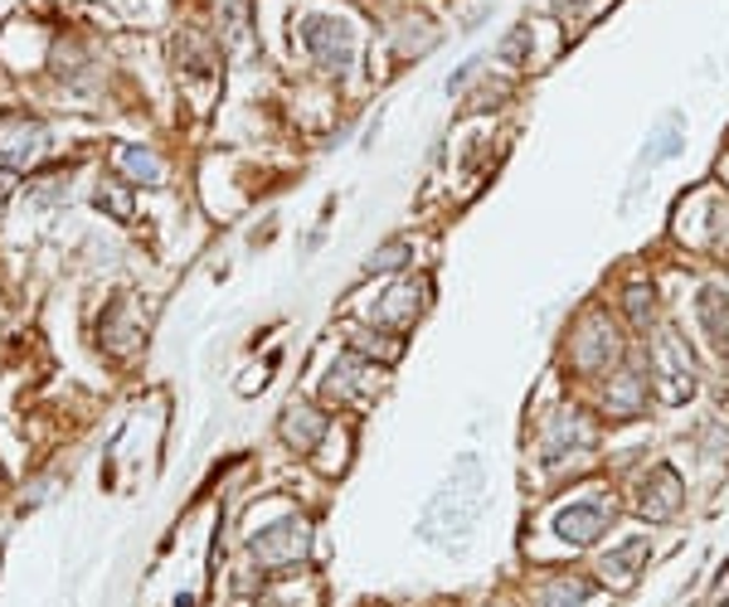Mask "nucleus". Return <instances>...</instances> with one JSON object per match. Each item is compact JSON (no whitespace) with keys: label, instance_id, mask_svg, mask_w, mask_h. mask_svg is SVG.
Instances as JSON below:
<instances>
[{"label":"nucleus","instance_id":"3","mask_svg":"<svg viewBox=\"0 0 729 607\" xmlns=\"http://www.w3.org/2000/svg\"><path fill=\"white\" fill-rule=\"evenodd\" d=\"M287 437H292L297 447H316V437H321V418H316V408L292 404V408H287Z\"/></svg>","mask_w":729,"mask_h":607},{"label":"nucleus","instance_id":"4","mask_svg":"<svg viewBox=\"0 0 729 607\" xmlns=\"http://www.w3.org/2000/svg\"><path fill=\"white\" fill-rule=\"evenodd\" d=\"M642 398H647V388H642V380H632V374H623L617 388H608V408L613 413H637Z\"/></svg>","mask_w":729,"mask_h":607},{"label":"nucleus","instance_id":"1","mask_svg":"<svg viewBox=\"0 0 729 607\" xmlns=\"http://www.w3.org/2000/svg\"><path fill=\"white\" fill-rule=\"evenodd\" d=\"M302 44L311 49V58L331 73H346L356 64V30L336 15H307L302 20Z\"/></svg>","mask_w":729,"mask_h":607},{"label":"nucleus","instance_id":"2","mask_svg":"<svg viewBox=\"0 0 729 607\" xmlns=\"http://www.w3.org/2000/svg\"><path fill=\"white\" fill-rule=\"evenodd\" d=\"M40 146H44V127L40 121H24V117H6L0 121V180L20 175L40 161Z\"/></svg>","mask_w":729,"mask_h":607},{"label":"nucleus","instance_id":"7","mask_svg":"<svg viewBox=\"0 0 729 607\" xmlns=\"http://www.w3.org/2000/svg\"><path fill=\"white\" fill-rule=\"evenodd\" d=\"M526 40H530V30L520 24V30H510V40H506L501 49H496V54H501L506 64H520V54H526Z\"/></svg>","mask_w":729,"mask_h":607},{"label":"nucleus","instance_id":"5","mask_svg":"<svg viewBox=\"0 0 729 607\" xmlns=\"http://www.w3.org/2000/svg\"><path fill=\"white\" fill-rule=\"evenodd\" d=\"M599 525H603V510H579V515H564V520H559V530L574 534V540H589V534L599 530Z\"/></svg>","mask_w":729,"mask_h":607},{"label":"nucleus","instance_id":"6","mask_svg":"<svg viewBox=\"0 0 729 607\" xmlns=\"http://www.w3.org/2000/svg\"><path fill=\"white\" fill-rule=\"evenodd\" d=\"M394 263H409V243H389L384 253H374L370 273H394Z\"/></svg>","mask_w":729,"mask_h":607},{"label":"nucleus","instance_id":"9","mask_svg":"<svg viewBox=\"0 0 729 607\" xmlns=\"http://www.w3.org/2000/svg\"><path fill=\"white\" fill-rule=\"evenodd\" d=\"M127 166H131V170H137V175H146V180H156V175H161V166H156V161H151V156H137V151H131V156H127Z\"/></svg>","mask_w":729,"mask_h":607},{"label":"nucleus","instance_id":"8","mask_svg":"<svg viewBox=\"0 0 729 607\" xmlns=\"http://www.w3.org/2000/svg\"><path fill=\"white\" fill-rule=\"evenodd\" d=\"M647 301H652L647 287H632V291H627V311L637 316V321H647Z\"/></svg>","mask_w":729,"mask_h":607}]
</instances>
